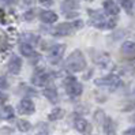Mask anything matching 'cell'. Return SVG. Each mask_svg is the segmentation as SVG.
<instances>
[{
	"instance_id": "6",
	"label": "cell",
	"mask_w": 135,
	"mask_h": 135,
	"mask_svg": "<svg viewBox=\"0 0 135 135\" xmlns=\"http://www.w3.org/2000/svg\"><path fill=\"white\" fill-rule=\"evenodd\" d=\"M64 87H66L68 97L71 98H78L83 93V85L74 76H67L64 79Z\"/></svg>"
},
{
	"instance_id": "16",
	"label": "cell",
	"mask_w": 135,
	"mask_h": 135,
	"mask_svg": "<svg viewBox=\"0 0 135 135\" xmlns=\"http://www.w3.org/2000/svg\"><path fill=\"white\" fill-rule=\"evenodd\" d=\"M40 19H41L44 23H48V25H52L57 21V14L53 12L51 10H45L40 12Z\"/></svg>"
},
{
	"instance_id": "7",
	"label": "cell",
	"mask_w": 135,
	"mask_h": 135,
	"mask_svg": "<svg viewBox=\"0 0 135 135\" xmlns=\"http://www.w3.org/2000/svg\"><path fill=\"white\" fill-rule=\"evenodd\" d=\"M64 52H66L64 44H55L48 49V60L52 64H57L61 60V57L64 56Z\"/></svg>"
},
{
	"instance_id": "33",
	"label": "cell",
	"mask_w": 135,
	"mask_h": 135,
	"mask_svg": "<svg viewBox=\"0 0 135 135\" xmlns=\"http://www.w3.org/2000/svg\"><path fill=\"white\" fill-rule=\"evenodd\" d=\"M23 2H25V4H30V3H33L34 0H23Z\"/></svg>"
},
{
	"instance_id": "10",
	"label": "cell",
	"mask_w": 135,
	"mask_h": 135,
	"mask_svg": "<svg viewBox=\"0 0 135 135\" xmlns=\"http://www.w3.org/2000/svg\"><path fill=\"white\" fill-rule=\"evenodd\" d=\"M22 70V59L19 56H12L7 63V71L11 75H18Z\"/></svg>"
},
{
	"instance_id": "25",
	"label": "cell",
	"mask_w": 135,
	"mask_h": 135,
	"mask_svg": "<svg viewBox=\"0 0 135 135\" xmlns=\"http://www.w3.org/2000/svg\"><path fill=\"white\" fill-rule=\"evenodd\" d=\"M117 2L120 3V6L127 12H131V10H132V0H117Z\"/></svg>"
},
{
	"instance_id": "32",
	"label": "cell",
	"mask_w": 135,
	"mask_h": 135,
	"mask_svg": "<svg viewBox=\"0 0 135 135\" xmlns=\"http://www.w3.org/2000/svg\"><path fill=\"white\" fill-rule=\"evenodd\" d=\"M36 135H48V131H41V132H37Z\"/></svg>"
},
{
	"instance_id": "18",
	"label": "cell",
	"mask_w": 135,
	"mask_h": 135,
	"mask_svg": "<svg viewBox=\"0 0 135 135\" xmlns=\"http://www.w3.org/2000/svg\"><path fill=\"white\" fill-rule=\"evenodd\" d=\"M96 64L100 66V67H102V68L109 67L110 66V56H109L108 53H105V52L100 53L98 57H96Z\"/></svg>"
},
{
	"instance_id": "4",
	"label": "cell",
	"mask_w": 135,
	"mask_h": 135,
	"mask_svg": "<svg viewBox=\"0 0 135 135\" xmlns=\"http://www.w3.org/2000/svg\"><path fill=\"white\" fill-rule=\"evenodd\" d=\"M55 78V74L51 73V71L45 70L44 67H40L36 70V73L31 76V83L37 87H45V86H49Z\"/></svg>"
},
{
	"instance_id": "21",
	"label": "cell",
	"mask_w": 135,
	"mask_h": 135,
	"mask_svg": "<svg viewBox=\"0 0 135 135\" xmlns=\"http://www.w3.org/2000/svg\"><path fill=\"white\" fill-rule=\"evenodd\" d=\"M17 127L21 132H29L31 130V123L27 120H23V119H18L17 120Z\"/></svg>"
},
{
	"instance_id": "22",
	"label": "cell",
	"mask_w": 135,
	"mask_h": 135,
	"mask_svg": "<svg viewBox=\"0 0 135 135\" xmlns=\"http://www.w3.org/2000/svg\"><path fill=\"white\" fill-rule=\"evenodd\" d=\"M38 40H40V38H38L36 34H31V33H26V34H22V36H21V41H22V42H26V44H30V45L37 44Z\"/></svg>"
},
{
	"instance_id": "12",
	"label": "cell",
	"mask_w": 135,
	"mask_h": 135,
	"mask_svg": "<svg viewBox=\"0 0 135 135\" xmlns=\"http://www.w3.org/2000/svg\"><path fill=\"white\" fill-rule=\"evenodd\" d=\"M74 128L78 131V132H82V134H86L90 131V124L89 122L83 117H76L74 120Z\"/></svg>"
},
{
	"instance_id": "17",
	"label": "cell",
	"mask_w": 135,
	"mask_h": 135,
	"mask_svg": "<svg viewBox=\"0 0 135 135\" xmlns=\"http://www.w3.org/2000/svg\"><path fill=\"white\" fill-rule=\"evenodd\" d=\"M102 127H104V132L107 135H116V124L115 122L112 120L110 117H107L104 124H102Z\"/></svg>"
},
{
	"instance_id": "9",
	"label": "cell",
	"mask_w": 135,
	"mask_h": 135,
	"mask_svg": "<svg viewBox=\"0 0 135 135\" xmlns=\"http://www.w3.org/2000/svg\"><path fill=\"white\" fill-rule=\"evenodd\" d=\"M79 8V2L78 0H64L61 2V10L66 12V15L70 17H76V11Z\"/></svg>"
},
{
	"instance_id": "20",
	"label": "cell",
	"mask_w": 135,
	"mask_h": 135,
	"mask_svg": "<svg viewBox=\"0 0 135 135\" xmlns=\"http://www.w3.org/2000/svg\"><path fill=\"white\" fill-rule=\"evenodd\" d=\"M66 115L64 112V109H61V108H55L53 110H51L49 115H48V120L51 122H56V120H60V119H63Z\"/></svg>"
},
{
	"instance_id": "26",
	"label": "cell",
	"mask_w": 135,
	"mask_h": 135,
	"mask_svg": "<svg viewBox=\"0 0 135 135\" xmlns=\"http://www.w3.org/2000/svg\"><path fill=\"white\" fill-rule=\"evenodd\" d=\"M7 98H8V97H7L6 94L0 90V105H4L6 102H7Z\"/></svg>"
},
{
	"instance_id": "11",
	"label": "cell",
	"mask_w": 135,
	"mask_h": 135,
	"mask_svg": "<svg viewBox=\"0 0 135 135\" xmlns=\"http://www.w3.org/2000/svg\"><path fill=\"white\" fill-rule=\"evenodd\" d=\"M120 51L126 57H128V59L135 57V42L134 41H124L122 44Z\"/></svg>"
},
{
	"instance_id": "24",
	"label": "cell",
	"mask_w": 135,
	"mask_h": 135,
	"mask_svg": "<svg viewBox=\"0 0 135 135\" xmlns=\"http://www.w3.org/2000/svg\"><path fill=\"white\" fill-rule=\"evenodd\" d=\"M7 44H8V41H7V36H6V33L3 30H0V53L6 51Z\"/></svg>"
},
{
	"instance_id": "8",
	"label": "cell",
	"mask_w": 135,
	"mask_h": 135,
	"mask_svg": "<svg viewBox=\"0 0 135 135\" xmlns=\"http://www.w3.org/2000/svg\"><path fill=\"white\" fill-rule=\"evenodd\" d=\"M17 110H18L19 115H33L34 110H36V105H34V102L31 101V98L23 97L19 101V104L17 107Z\"/></svg>"
},
{
	"instance_id": "29",
	"label": "cell",
	"mask_w": 135,
	"mask_h": 135,
	"mask_svg": "<svg viewBox=\"0 0 135 135\" xmlns=\"http://www.w3.org/2000/svg\"><path fill=\"white\" fill-rule=\"evenodd\" d=\"M40 3H41L42 6H52L55 0H38Z\"/></svg>"
},
{
	"instance_id": "3",
	"label": "cell",
	"mask_w": 135,
	"mask_h": 135,
	"mask_svg": "<svg viewBox=\"0 0 135 135\" xmlns=\"http://www.w3.org/2000/svg\"><path fill=\"white\" fill-rule=\"evenodd\" d=\"M86 66H87L86 57H85L83 52L79 49L73 51L66 60V68L71 71V73H81V71L86 68Z\"/></svg>"
},
{
	"instance_id": "1",
	"label": "cell",
	"mask_w": 135,
	"mask_h": 135,
	"mask_svg": "<svg viewBox=\"0 0 135 135\" xmlns=\"http://www.w3.org/2000/svg\"><path fill=\"white\" fill-rule=\"evenodd\" d=\"M89 14V23L93 27H97V29H113L116 26L117 21L112 17V18H107L101 11L97 10H89L87 11Z\"/></svg>"
},
{
	"instance_id": "13",
	"label": "cell",
	"mask_w": 135,
	"mask_h": 135,
	"mask_svg": "<svg viewBox=\"0 0 135 135\" xmlns=\"http://www.w3.org/2000/svg\"><path fill=\"white\" fill-rule=\"evenodd\" d=\"M104 11H105V14L110 15V17H116L120 12V8H119V6L113 0H105L104 2Z\"/></svg>"
},
{
	"instance_id": "35",
	"label": "cell",
	"mask_w": 135,
	"mask_h": 135,
	"mask_svg": "<svg viewBox=\"0 0 135 135\" xmlns=\"http://www.w3.org/2000/svg\"><path fill=\"white\" fill-rule=\"evenodd\" d=\"M85 2H93V0H85Z\"/></svg>"
},
{
	"instance_id": "2",
	"label": "cell",
	"mask_w": 135,
	"mask_h": 135,
	"mask_svg": "<svg viewBox=\"0 0 135 135\" xmlns=\"http://www.w3.org/2000/svg\"><path fill=\"white\" fill-rule=\"evenodd\" d=\"M83 26V22L81 19H75L73 22H64V23H59L55 27H52L49 30V33L56 36V37H66V36H71L75 31L81 30Z\"/></svg>"
},
{
	"instance_id": "15",
	"label": "cell",
	"mask_w": 135,
	"mask_h": 135,
	"mask_svg": "<svg viewBox=\"0 0 135 135\" xmlns=\"http://www.w3.org/2000/svg\"><path fill=\"white\" fill-rule=\"evenodd\" d=\"M44 96L46 97V100H48L49 102H52V104H56L57 100H59V96H57V90H56V87L49 85V86H46L45 89H44Z\"/></svg>"
},
{
	"instance_id": "14",
	"label": "cell",
	"mask_w": 135,
	"mask_h": 135,
	"mask_svg": "<svg viewBox=\"0 0 135 135\" xmlns=\"http://www.w3.org/2000/svg\"><path fill=\"white\" fill-rule=\"evenodd\" d=\"M19 52H21V55H23V56H26V57H29V59L38 56L37 52H36L34 48H33V45L26 44V42H21V45H19Z\"/></svg>"
},
{
	"instance_id": "28",
	"label": "cell",
	"mask_w": 135,
	"mask_h": 135,
	"mask_svg": "<svg viewBox=\"0 0 135 135\" xmlns=\"http://www.w3.org/2000/svg\"><path fill=\"white\" fill-rule=\"evenodd\" d=\"M123 135H135V127H131V128L126 130V131L123 132Z\"/></svg>"
},
{
	"instance_id": "23",
	"label": "cell",
	"mask_w": 135,
	"mask_h": 135,
	"mask_svg": "<svg viewBox=\"0 0 135 135\" xmlns=\"http://www.w3.org/2000/svg\"><path fill=\"white\" fill-rule=\"evenodd\" d=\"M105 119H107V116H105V113L102 112L101 109H98L97 112L94 113V120H96V123H97V124H100V126H102V124H104Z\"/></svg>"
},
{
	"instance_id": "27",
	"label": "cell",
	"mask_w": 135,
	"mask_h": 135,
	"mask_svg": "<svg viewBox=\"0 0 135 135\" xmlns=\"http://www.w3.org/2000/svg\"><path fill=\"white\" fill-rule=\"evenodd\" d=\"M33 18H34V12H33V11H27V12L25 14V19H26V21H31Z\"/></svg>"
},
{
	"instance_id": "19",
	"label": "cell",
	"mask_w": 135,
	"mask_h": 135,
	"mask_svg": "<svg viewBox=\"0 0 135 135\" xmlns=\"http://www.w3.org/2000/svg\"><path fill=\"white\" fill-rule=\"evenodd\" d=\"M15 116L14 108L10 105H3V108L0 109V119H4V120H11Z\"/></svg>"
},
{
	"instance_id": "34",
	"label": "cell",
	"mask_w": 135,
	"mask_h": 135,
	"mask_svg": "<svg viewBox=\"0 0 135 135\" xmlns=\"http://www.w3.org/2000/svg\"><path fill=\"white\" fill-rule=\"evenodd\" d=\"M130 120H131L132 123H135V115H132V116H131V119H130Z\"/></svg>"
},
{
	"instance_id": "5",
	"label": "cell",
	"mask_w": 135,
	"mask_h": 135,
	"mask_svg": "<svg viewBox=\"0 0 135 135\" xmlns=\"http://www.w3.org/2000/svg\"><path fill=\"white\" fill-rule=\"evenodd\" d=\"M94 85H97L98 87H108L109 90H116L123 85V81L117 74H109L102 78L94 79Z\"/></svg>"
},
{
	"instance_id": "31",
	"label": "cell",
	"mask_w": 135,
	"mask_h": 135,
	"mask_svg": "<svg viewBox=\"0 0 135 135\" xmlns=\"http://www.w3.org/2000/svg\"><path fill=\"white\" fill-rule=\"evenodd\" d=\"M3 2H4L6 4H10V6H11V4H15L18 0H3Z\"/></svg>"
},
{
	"instance_id": "30",
	"label": "cell",
	"mask_w": 135,
	"mask_h": 135,
	"mask_svg": "<svg viewBox=\"0 0 135 135\" xmlns=\"http://www.w3.org/2000/svg\"><path fill=\"white\" fill-rule=\"evenodd\" d=\"M0 87H8V85H7V82H6V79H3V78H0Z\"/></svg>"
}]
</instances>
